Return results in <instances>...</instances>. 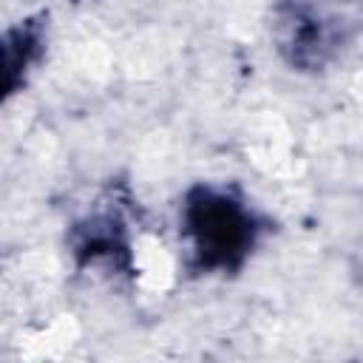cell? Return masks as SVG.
<instances>
[{
  "label": "cell",
  "instance_id": "cell-2",
  "mask_svg": "<svg viewBox=\"0 0 363 363\" xmlns=\"http://www.w3.org/2000/svg\"><path fill=\"white\" fill-rule=\"evenodd\" d=\"M360 31V11L352 0H275L269 40L275 54L303 74L329 68Z\"/></svg>",
  "mask_w": 363,
  "mask_h": 363
},
{
  "label": "cell",
  "instance_id": "cell-3",
  "mask_svg": "<svg viewBox=\"0 0 363 363\" xmlns=\"http://www.w3.org/2000/svg\"><path fill=\"white\" fill-rule=\"evenodd\" d=\"M65 241L79 269H88V267L128 269L130 267V227L119 204L113 201H102V207H94L79 221H74Z\"/></svg>",
  "mask_w": 363,
  "mask_h": 363
},
{
  "label": "cell",
  "instance_id": "cell-1",
  "mask_svg": "<svg viewBox=\"0 0 363 363\" xmlns=\"http://www.w3.org/2000/svg\"><path fill=\"white\" fill-rule=\"evenodd\" d=\"M267 233V218L235 184L196 182L179 204L184 264L196 275L238 272Z\"/></svg>",
  "mask_w": 363,
  "mask_h": 363
},
{
  "label": "cell",
  "instance_id": "cell-4",
  "mask_svg": "<svg viewBox=\"0 0 363 363\" xmlns=\"http://www.w3.org/2000/svg\"><path fill=\"white\" fill-rule=\"evenodd\" d=\"M45 45V26L43 17H28L26 23L6 31L3 40V60H6V94H14L17 85L26 79L31 65L40 60Z\"/></svg>",
  "mask_w": 363,
  "mask_h": 363
}]
</instances>
